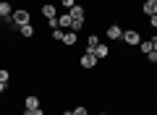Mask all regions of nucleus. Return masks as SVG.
<instances>
[{"mask_svg":"<svg viewBox=\"0 0 157 115\" xmlns=\"http://www.w3.org/2000/svg\"><path fill=\"white\" fill-rule=\"evenodd\" d=\"M68 13H71V18H73V24H71V32H76V34H78L81 29H84V24H86V8L76 3V6H73Z\"/></svg>","mask_w":157,"mask_h":115,"instance_id":"obj_1","label":"nucleus"},{"mask_svg":"<svg viewBox=\"0 0 157 115\" xmlns=\"http://www.w3.org/2000/svg\"><path fill=\"white\" fill-rule=\"evenodd\" d=\"M97 66H100V60H97V55H94V52L84 50V52L78 55V68H81V71H94Z\"/></svg>","mask_w":157,"mask_h":115,"instance_id":"obj_2","label":"nucleus"},{"mask_svg":"<svg viewBox=\"0 0 157 115\" xmlns=\"http://www.w3.org/2000/svg\"><path fill=\"white\" fill-rule=\"evenodd\" d=\"M141 32L136 26H128V29H123V37H121V42L123 44H128V47H139V42H141Z\"/></svg>","mask_w":157,"mask_h":115,"instance_id":"obj_3","label":"nucleus"},{"mask_svg":"<svg viewBox=\"0 0 157 115\" xmlns=\"http://www.w3.org/2000/svg\"><path fill=\"white\" fill-rule=\"evenodd\" d=\"M11 18H13V29L24 26V24H32V13H29L26 8H16V11L11 13Z\"/></svg>","mask_w":157,"mask_h":115,"instance_id":"obj_4","label":"nucleus"},{"mask_svg":"<svg viewBox=\"0 0 157 115\" xmlns=\"http://www.w3.org/2000/svg\"><path fill=\"white\" fill-rule=\"evenodd\" d=\"M105 37L110 39V42H121V37H123V26H121V24H107Z\"/></svg>","mask_w":157,"mask_h":115,"instance_id":"obj_5","label":"nucleus"},{"mask_svg":"<svg viewBox=\"0 0 157 115\" xmlns=\"http://www.w3.org/2000/svg\"><path fill=\"white\" fill-rule=\"evenodd\" d=\"M141 16H157V0H141Z\"/></svg>","mask_w":157,"mask_h":115,"instance_id":"obj_6","label":"nucleus"},{"mask_svg":"<svg viewBox=\"0 0 157 115\" xmlns=\"http://www.w3.org/2000/svg\"><path fill=\"white\" fill-rule=\"evenodd\" d=\"M39 13L45 16V21H47V18H55V16H58V6H52V3H42Z\"/></svg>","mask_w":157,"mask_h":115,"instance_id":"obj_7","label":"nucleus"},{"mask_svg":"<svg viewBox=\"0 0 157 115\" xmlns=\"http://www.w3.org/2000/svg\"><path fill=\"white\" fill-rule=\"evenodd\" d=\"M76 42H78V34H76V32H71V29H68V32H63V39H60L63 47H73Z\"/></svg>","mask_w":157,"mask_h":115,"instance_id":"obj_8","label":"nucleus"},{"mask_svg":"<svg viewBox=\"0 0 157 115\" xmlns=\"http://www.w3.org/2000/svg\"><path fill=\"white\" fill-rule=\"evenodd\" d=\"M94 55H97V60H105V58H110V44L107 42H100L94 47Z\"/></svg>","mask_w":157,"mask_h":115,"instance_id":"obj_9","label":"nucleus"},{"mask_svg":"<svg viewBox=\"0 0 157 115\" xmlns=\"http://www.w3.org/2000/svg\"><path fill=\"white\" fill-rule=\"evenodd\" d=\"M71 24H73V18H71V13H60V16H58V26L63 29V32H68V29H71Z\"/></svg>","mask_w":157,"mask_h":115,"instance_id":"obj_10","label":"nucleus"},{"mask_svg":"<svg viewBox=\"0 0 157 115\" xmlns=\"http://www.w3.org/2000/svg\"><path fill=\"white\" fill-rule=\"evenodd\" d=\"M16 32H18V37H24V39H32L34 34H37L34 32V24H24V26H18Z\"/></svg>","mask_w":157,"mask_h":115,"instance_id":"obj_11","label":"nucleus"},{"mask_svg":"<svg viewBox=\"0 0 157 115\" xmlns=\"http://www.w3.org/2000/svg\"><path fill=\"white\" fill-rule=\"evenodd\" d=\"M39 102H42V99H39L37 94H29V97H24V110H34V107H39Z\"/></svg>","mask_w":157,"mask_h":115,"instance_id":"obj_12","label":"nucleus"},{"mask_svg":"<svg viewBox=\"0 0 157 115\" xmlns=\"http://www.w3.org/2000/svg\"><path fill=\"white\" fill-rule=\"evenodd\" d=\"M152 39H155V37H149V39H141V42H139V50H141V55H144V58L152 52V50H155V42H152Z\"/></svg>","mask_w":157,"mask_h":115,"instance_id":"obj_13","label":"nucleus"},{"mask_svg":"<svg viewBox=\"0 0 157 115\" xmlns=\"http://www.w3.org/2000/svg\"><path fill=\"white\" fill-rule=\"evenodd\" d=\"M97 44H100V34H89V37H86V47H84V50L94 52V47H97Z\"/></svg>","mask_w":157,"mask_h":115,"instance_id":"obj_14","label":"nucleus"},{"mask_svg":"<svg viewBox=\"0 0 157 115\" xmlns=\"http://www.w3.org/2000/svg\"><path fill=\"white\" fill-rule=\"evenodd\" d=\"M11 81V71L8 68H0V84H8Z\"/></svg>","mask_w":157,"mask_h":115,"instance_id":"obj_15","label":"nucleus"},{"mask_svg":"<svg viewBox=\"0 0 157 115\" xmlns=\"http://www.w3.org/2000/svg\"><path fill=\"white\" fill-rule=\"evenodd\" d=\"M73 115H89V107L86 105H76L73 107Z\"/></svg>","mask_w":157,"mask_h":115,"instance_id":"obj_16","label":"nucleus"},{"mask_svg":"<svg viewBox=\"0 0 157 115\" xmlns=\"http://www.w3.org/2000/svg\"><path fill=\"white\" fill-rule=\"evenodd\" d=\"M21 115H45V110H42V105H39V107H34V110H24Z\"/></svg>","mask_w":157,"mask_h":115,"instance_id":"obj_17","label":"nucleus"},{"mask_svg":"<svg viewBox=\"0 0 157 115\" xmlns=\"http://www.w3.org/2000/svg\"><path fill=\"white\" fill-rule=\"evenodd\" d=\"M58 3H60V6L66 8V11H71V8L76 6V0H58Z\"/></svg>","mask_w":157,"mask_h":115,"instance_id":"obj_18","label":"nucleus"},{"mask_svg":"<svg viewBox=\"0 0 157 115\" xmlns=\"http://www.w3.org/2000/svg\"><path fill=\"white\" fill-rule=\"evenodd\" d=\"M52 39L60 42V39H63V29H52Z\"/></svg>","mask_w":157,"mask_h":115,"instance_id":"obj_19","label":"nucleus"},{"mask_svg":"<svg viewBox=\"0 0 157 115\" xmlns=\"http://www.w3.org/2000/svg\"><path fill=\"white\" fill-rule=\"evenodd\" d=\"M47 26H50V29H60V26H58V16L55 18H47Z\"/></svg>","mask_w":157,"mask_h":115,"instance_id":"obj_20","label":"nucleus"},{"mask_svg":"<svg viewBox=\"0 0 157 115\" xmlns=\"http://www.w3.org/2000/svg\"><path fill=\"white\" fill-rule=\"evenodd\" d=\"M147 60H149V63H157V52H155V50H152V52L147 55Z\"/></svg>","mask_w":157,"mask_h":115,"instance_id":"obj_21","label":"nucleus"},{"mask_svg":"<svg viewBox=\"0 0 157 115\" xmlns=\"http://www.w3.org/2000/svg\"><path fill=\"white\" fill-rule=\"evenodd\" d=\"M147 21H149V26H152V29H157V16H149Z\"/></svg>","mask_w":157,"mask_h":115,"instance_id":"obj_22","label":"nucleus"},{"mask_svg":"<svg viewBox=\"0 0 157 115\" xmlns=\"http://www.w3.org/2000/svg\"><path fill=\"white\" fill-rule=\"evenodd\" d=\"M6 92H8V84H0V97H3Z\"/></svg>","mask_w":157,"mask_h":115,"instance_id":"obj_23","label":"nucleus"},{"mask_svg":"<svg viewBox=\"0 0 157 115\" xmlns=\"http://www.w3.org/2000/svg\"><path fill=\"white\" fill-rule=\"evenodd\" d=\"M60 115H73V110H63V113Z\"/></svg>","mask_w":157,"mask_h":115,"instance_id":"obj_24","label":"nucleus"},{"mask_svg":"<svg viewBox=\"0 0 157 115\" xmlns=\"http://www.w3.org/2000/svg\"><path fill=\"white\" fill-rule=\"evenodd\" d=\"M152 42H155V52H157V37H155V39H152Z\"/></svg>","mask_w":157,"mask_h":115,"instance_id":"obj_25","label":"nucleus"},{"mask_svg":"<svg viewBox=\"0 0 157 115\" xmlns=\"http://www.w3.org/2000/svg\"><path fill=\"white\" fill-rule=\"evenodd\" d=\"M97 115H107V113H97Z\"/></svg>","mask_w":157,"mask_h":115,"instance_id":"obj_26","label":"nucleus"}]
</instances>
